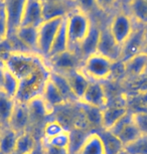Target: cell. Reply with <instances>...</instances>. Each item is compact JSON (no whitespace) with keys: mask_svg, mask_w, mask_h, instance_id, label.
<instances>
[{"mask_svg":"<svg viewBox=\"0 0 147 154\" xmlns=\"http://www.w3.org/2000/svg\"><path fill=\"white\" fill-rule=\"evenodd\" d=\"M44 57L32 51H12L3 60L7 69L20 81L26 79L34 72L45 66Z\"/></svg>","mask_w":147,"mask_h":154,"instance_id":"1","label":"cell"},{"mask_svg":"<svg viewBox=\"0 0 147 154\" xmlns=\"http://www.w3.org/2000/svg\"><path fill=\"white\" fill-rule=\"evenodd\" d=\"M92 21V15L77 7H75L66 16V26L70 51L77 53L80 45L86 38L91 29Z\"/></svg>","mask_w":147,"mask_h":154,"instance_id":"2","label":"cell"},{"mask_svg":"<svg viewBox=\"0 0 147 154\" xmlns=\"http://www.w3.org/2000/svg\"><path fill=\"white\" fill-rule=\"evenodd\" d=\"M113 63L111 60L95 53L83 60L81 69L91 82L103 83L111 78Z\"/></svg>","mask_w":147,"mask_h":154,"instance_id":"3","label":"cell"},{"mask_svg":"<svg viewBox=\"0 0 147 154\" xmlns=\"http://www.w3.org/2000/svg\"><path fill=\"white\" fill-rule=\"evenodd\" d=\"M107 25L114 39L122 46L130 36L136 23L124 8H117L111 14Z\"/></svg>","mask_w":147,"mask_h":154,"instance_id":"4","label":"cell"},{"mask_svg":"<svg viewBox=\"0 0 147 154\" xmlns=\"http://www.w3.org/2000/svg\"><path fill=\"white\" fill-rule=\"evenodd\" d=\"M64 18L45 19L37 27L38 32V54L44 59H47L51 45H53L60 26L62 25Z\"/></svg>","mask_w":147,"mask_h":154,"instance_id":"5","label":"cell"},{"mask_svg":"<svg viewBox=\"0 0 147 154\" xmlns=\"http://www.w3.org/2000/svg\"><path fill=\"white\" fill-rule=\"evenodd\" d=\"M47 63L51 71L66 75L69 72L74 71V69H81L83 59L76 51L69 49L65 53L47 59Z\"/></svg>","mask_w":147,"mask_h":154,"instance_id":"6","label":"cell"},{"mask_svg":"<svg viewBox=\"0 0 147 154\" xmlns=\"http://www.w3.org/2000/svg\"><path fill=\"white\" fill-rule=\"evenodd\" d=\"M97 53L111 60L112 62H118L121 59V45H118V42L112 36L107 23L101 24Z\"/></svg>","mask_w":147,"mask_h":154,"instance_id":"7","label":"cell"},{"mask_svg":"<svg viewBox=\"0 0 147 154\" xmlns=\"http://www.w3.org/2000/svg\"><path fill=\"white\" fill-rule=\"evenodd\" d=\"M145 40L144 25H140L136 23L130 36L121 46V62H126L135 54L141 53Z\"/></svg>","mask_w":147,"mask_h":154,"instance_id":"8","label":"cell"},{"mask_svg":"<svg viewBox=\"0 0 147 154\" xmlns=\"http://www.w3.org/2000/svg\"><path fill=\"white\" fill-rule=\"evenodd\" d=\"M44 20V0H25L21 25L38 27Z\"/></svg>","mask_w":147,"mask_h":154,"instance_id":"9","label":"cell"},{"mask_svg":"<svg viewBox=\"0 0 147 154\" xmlns=\"http://www.w3.org/2000/svg\"><path fill=\"white\" fill-rule=\"evenodd\" d=\"M3 3L8 20V30H9L8 38H9L21 25L25 0H3Z\"/></svg>","mask_w":147,"mask_h":154,"instance_id":"10","label":"cell"},{"mask_svg":"<svg viewBox=\"0 0 147 154\" xmlns=\"http://www.w3.org/2000/svg\"><path fill=\"white\" fill-rule=\"evenodd\" d=\"M30 120L31 117L27 104L15 101V106H14L8 126L19 135L28 131L27 129L30 124Z\"/></svg>","mask_w":147,"mask_h":154,"instance_id":"11","label":"cell"},{"mask_svg":"<svg viewBox=\"0 0 147 154\" xmlns=\"http://www.w3.org/2000/svg\"><path fill=\"white\" fill-rule=\"evenodd\" d=\"M80 101L101 110L105 109L107 107V94L105 87L102 83L91 82Z\"/></svg>","mask_w":147,"mask_h":154,"instance_id":"12","label":"cell"},{"mask_svg":"<svg viewBox=\"0 0 147 154\" xmlns=\"http://www.w3.org/2000/svg\"><path fill=\"white\" fill-rule=\"evenodd\" d=\"M92 18H93V21H92L91 29L77 51V53L80 54V57H82L83 60L87 57L90 56V54L97 53V46H98V42H99L101 24L102 23L98 21L97 19H95L93 16H92Z\"/></svg>","mask_w":147,"mask_h":154,"instance_id":"13","label":"cell"},{"mask_svg":"<svg viewBox=\"0 0 147 154\" xmlns=\"http://www.w3.org/2000/svg\"><path fill=\"white\" fill-rule=\"evenodd\" d=\"M12 36L15 37L28 51L38 54V32H37V27L21 25V26L17 28V30Z\"/></svg>","mask_w":147,"mask_h":154,"instance_id":"14","label":"cell"},{"mask_svg":"<svg viewBox=\"0 0 147 154\" xmlns=\"http://www.w3.org/2000/svg\"><path fill=\"white\" fill-rule=\"evenodd\" d=\"M70 84L72 91L77 97L78 100H81L83 95L85 94L86 90L91 84V81L86 77V75L82 72L81 69H74L65 75Z\"/></svg>","mask_w":147,"mask_h":154,"instance_id":"15","label":"cell"},{"mask_svg":"<svg viewBox=\"0 0 147 154\" xmlns=\"http://www.w3.org/2000/svg\"><path fill=\"white\" fill-rule=\"evenodd\" d=\"M41 97L44 99V103L47 104V108L51 112L54 111L56 107H60L67 103L64 96L60 94V92L57 90L56 85L50 80V78L44 84V87L41 92Z\"/></svg>","mask_w":147,"mask_h":154,"instance_id":"16","label":"cell"},{"mask_svg":"<svg viewBox=\"0 0 147 154\" xmlns=\"http://www.w3.org/2000/svg\"><path fill=\"white\" fill-rule=\"evenodd\" d=\"M76 154H107L103 139L98 132L90 133Z\"/></svg>","mask_w":147,"mask_h":154,"instance_id":"17","label":"cell"},{"mask_svg":"<svg viewBox=\"0 0 147 154\" xmlns=\"http://www.w3.org/2000/svg\"><path fill=\"white\" fill-rule=\"evenodd\" d=\"M124 8L130 14L135 23L140 25L147 24V0H129Z\"/></svg>","mask_w":147,"mask_h":154,"instance_id":"18","label":"cell"},{"mask_svg":"<svg viewBox=\"0 0 147 154\" xmlns=\"http://www.w3.org/2000/svg\"><path fill=\"white\" fill-rule=\"evenodd\" d=\"M123 63L124 68H125L126 77L141 78L147 63V54L139 53Z\"/></svg>","mask_w":147,"mask_h":154,"instance_id":"19","label":"cell"},{"mask_svg":"<svg viewBox=\"0 0 147 154\" xmlns=\"http://www.w3.org/2000/svg\"><path fill=\"white\" fill-rule=\"evenodd\" d=\"M50 80L56 85L57 90L60 92V94L64 96L67 103H74V102L77 103V102L79 101L76 96H75L73 91H72V88H71L70 84H69V81L64 74L51 71Z\"/></svg>","mask_w":147,"mask_h":154,"instance_id":"20","label":"cell"},{"mask_svg":"<svg viewBox=\"0 0 147 154\" xmlns=\"http://www.w3.org/2000/svg\"><path fill=\"white\" fill-rule=\"evenodd\" d=\"M18 134L9 126L0 130V154H14Z\"/></svg>","mask_w":147,"mask_h":154,"instance_id":"21","label":"cell"},{"mask_svg":"<svg viewBox=\"0 0 147 154\" xmlns=\"http://www.w3.org/2000/svg\"><path fill=\"white\" fill-rule=\"evenodd\" d=\"M127 112V108L122 106L106 107L102 110V129L110 130Z\"/></svg>","mask_w":147,"mask_h":154,"instance_id":"22","label":"cell"},{"mask_svg":"<svg viewBox=\"0 0 147 154\" xmlns=\"http://www.w3.org/2000/svg\"><path fill=\"white\" fill-rule=\"evenodd\" d=\"M67 51H69V40H68L67 26H66V17H65L64 21H63L62 25L60 26V29L56 35V38H54L53 45H51L47 59L56 57L57 54H63Z\"/></svg>","mask_w":147,"mask_h":154,"instance_id":"23","label":"cell"},{"mask_svg":"<svg viewBox=\"0 0 147 154\" xmlns=\"http://www.w3.org/2000/svg\"><path fill=\"white\" fill-rule=\"evenodd\" d=\"M20 82L17 79L15 75H13L9 69H6L5 66L4 74H3V80H2L1 87H0V91L3 92L5 95L8 96L9 98H12L15 100L16 95L18 93Z\"/></svg>","mask_w":147,"mask_h":154,"instance_id":"24","label":"cell"},{"mask_svg":"<svg viewBox=\"0 0 147 154\" xmlns=\"http://www.w3.org/2000/svg\"><path fill=\"white\" fill-rule=\"evenodd\" d=\"M77 103L83 113L84 118L89 125L93 127L102 128V110L85 104L81 101H78Z\"/></svg>","mask_w":147,"mask_h":154,"instance_id":"25","label":"cell"},{"mask_svg":"<svg viewBox=\"0 0 147 154\" xmlns=\"http://www.w3.org/2000/svg\"><path fill=\"white\" fill-rule=\"evenodd\" d=\"M15 100L9 98L3 92L0 91V126L7 127L12 115Z\"/></svg>","mask_w":147,"mask_h":154,"instance_id":"26","label":"cell"},{"mask_svg":"<svg viewBox=\"0 0 147 154\" xmlns=\"http://www.w3.org/2000/svg\"><path fill=\"white\" fill-rule=\"evenodd\" d=\"M26 104H27L28 110H29L31 118H33V117L36 119L45 118L51 113V110L47 108V104L44 103L41 95L32 98L31 100L28 101Z\"/></svg>","mask_w":147,"mask_h":154,"instance_id":"27","label":"cell"},{"mask_svg":"<svg viewBox=\"0 0 147 154\" xmlns=\"http://www.w3.org/2000/svg\"><path fill=\"white\" fill-rule=\"evenodd\" d=\"M98 133L103 139L107 154H122L124 145L117 136L113 135L107 130H102V132Z\"/></svg>","mask_w":147,"mask_h":154,"instance_id":"28","label":"cell"},{"mask_svg":"<svg viewBox=\"0 0 147 154\" xmlns=\"http://www.w3.org/2000/svg\"><path fill=\"white\" fill-rule=\"evenodd\" d=\"M34 149H35V139L33 135H31L28 131L18 135L14 154L32 153Z\"/></svg>","mask_w":147,"mask_h":154,"instance_id":"29","label":"cell"},{"mask_svg":"<svg viewBox=\"0 0 147 154\" xmlns=\"http://www.w3.org/2000/svg\"><path fill=\"white\" fill-rule=\"evenodd\" d=\"M122 154H147V135H141L123 148Z\"/></svg>","mask_w":147,"mask_h":154,"instance_id":"30","label":"cell"},{"mask_svg":"<svg viewBox=\"0 0 147 154\" xmlns=\"http://www.w3.org/2000/svg\"><path fill=\"white\" fill-rule=\"evenodd\" d=\"M41 142L44 143L51 145V146L54 147H57V148H63V149H68L70 148V142H71V138H70V132L65 130L64 132L60 133L54 137L51 138H42Z\"/></svg>","mask_w":147,"mask_h":154,"instance_id":"31","label":"cell"},{"mask_svg":"<svg viewBox=\"0 0 147 154\" xmlns=\"http://www.w3.org/2000/svg\"><path fill=\"white\" fill-rule=\"evenodd\" d=\"M139 136H141L140 131L138 130L136 125L134 124V122H132V123H130L124 128L117 137L122 142V144L124 146H126V145L130 144L133 141L136 140Z\"/></svg>","mask_w":147,"mask_h":154,"instance_id":"32","label":"cell"},{"mask_svg":"<svg viewBox=\"0 0 147 154\" xmlns=\"http://www.w3.org/2000/svg\"><path fill=\"white\" fill-rule=\"evenodd\" d=\"M8 32H9V30H8V20L3 0H2L1 4H0V45L7 42Z\"/></svg>","mask_w":147,"mask_h":154,"instance_id":"33","label":"cell"},{"mask_svg":"<svg viewBox=\"0 0 147 154\" xmlns=\"http://www.w3.org/2000/svg\"><path fill=\"white\" fill-rule=\"evenodd\" d=\"M133 122L140 131L141 135H147V113L143 110L132 112Z\"/></svg>","mask_w":147,"mask_h":154,"instance_id":"34","label":"cell"},{"mask_svg":"<svg viewBox=\"0 0 147 154\" xmlns=\"http://www.w3.org/2000/svg\"><path fill=\"white\" fill-rule=\"evenodd\" d=\"M65 128L63 126L60 122H57L56 120H53V121H48L47 124L44 125V138H51V137H54L60 133L64 132L65 131Z\"/></svg>","mask_w":147,"mask_h":154,"instance_id":"35","label":"cell"},{"mask_svg":"<svg viewBox=\"0 0 147 154\" xmlns=\"http://www.w3.org/2000/svg\"><path fill=\"white\" fill-rule=\"evenodd\" d=\"M97 11L103 14H112L117 9V0H95Z\"/></svg>","mask_w":147,"mask_h":154,"instance_id":"36","label":"cell"},{"mask_svg":"<svg viewBox=\"0 0 147 154\" xmlns=\"http://www.w3.org/2000/svg\"><path fill=\"white\" fill-rule=\"evenodd\" d=\"M132 122H133L132 112L128 111L125 115L123 116L122 118L119 119V120L117 121V123L115 124L110 130H107V131L112 133V134L115 135V136H118V135L120 134V132L124 129V128H125L126 126H127V125H129L130 123H132Z\"/></svg>","mask_w":147,"mask_h":154,"instance_id":"37","label":"cell"},{"mask_svg":"<svg viewBox=\"0 0 147 154\" xmlns=\"http://www.w3.org/2000/svg\"><path fill=\"white\" fill-rule=\"evenodd\" d=\"M75 6L90 15L98 13L95 0H75Z\"/></svg>","mask_w":147,"mask_h":154,"instance_id":"38","label":"cell"},{"mask_svg":"<svg viewBox=\"0 0 147 154\" xmlns=\"http://www.w3.org/2000/svg\"><path fill=\"white\" fill-rule=\"evenodd\" d=\"M42 154H70V151L68 149L51 146L42 142Z\"/></svg>","mask_w":147,"mask_h":154,"instance_id":"39","label":"cell"},{"mask_svg":"<svg viewBox=\"0 0 147 154\" xmlns=\"http://www.w3.org/2000/svg\"><path fill=\"white\" fill-rule=\"evenodd\" d=\"M4 69H5V65L3 60H0V87H1L2 80H3V74H4Z\"/></svg>","mask_w":147,"mask_h":154,"instance_id":"40","label":"cell"},{"mask_svg":"<svg viewBox=\"0 0 147 154\" xmlns=\"http://www.w3.org/2000/svg\"><path fill=\"white\" fill-rule=\"evenodd\" d=\"M128 1L129 0H117V8H121V7L125 6Z\"/></svg>","mask_w":147,"mask_h":154,"instance_id":"41","label":"cell"},{"mask_svg":"<svg viewBox=\"0 0 147 154\" xmlns=\"http://www.w3.org/2000/svg\"><path fill=\"white\" fill-rule=\"evenodd\" d=\"M141 53L147 54V40H145V43H144L143 48H142V51H141Z\"/></svg>","mask_w":147,"mask_h":154,"instance_id":"42","label":"cell"},{"mask_svg":"<svg viewBox=\"0 0 147 154\" xmlns=\"http://www.w3.org/2000/svg\"><path fill=\"white\" fill-rule=\"evenodd\" d=\"M141 78H147V63H146L145 69H144V72H143V75H142V77H141Z\"/></svg>","mask_w":147,"mask_h":154,"instance_id":"43","label":"cell"},{"mask_svg":"<svg viewBox=\"0 0 147 154\" xmlns=\"http://www.w3.org/2000/svg\"><path fill=\"white\" fill-rule=\"evenodd\" d=\"M144 32H145V39L147 40V24L144 25Z\"/></svg>","mask_w":147,"mask_h":154,"instance_id":"44","label":"cell"},{"mask_svg":"<svg viewBox=\"0 0 147 154\" xmlns=\"http://www.w3.org/2000/svg\"><path fill=\"white\" fill-rule=\"evenodd\" d=\"M66 1H68V2H70V3L75 4V0H66Z\"/></svg>","mask_w":147,"mask_h":154,"instance_id":"45","label":"cell"},{"mask_svg":"<svg viewBox=\"0 0 147 154\" xmlns=\"http://www.w3.org/2000/svg\"><path fill=\"white\" fill-rule=\"evenodd\" d=\"M142 110H143V111H145V112L147 113V107H145V108H143Z\"/></svg>","mask_w":147,"mask_h":154,"instance_id":"46","label":"cell"},{"mask_svg":"<svg viewBox=\"0 0 147 154\" xmlns=\"http://www.w3.org/2000/svg\"><path fill=\"white\" fill-rule=\"evenodd\" d=\"M25 154H32V153H25Z\"/></svg>","mask_w":147,"mask_h":154,"instance_id":"47","label":"cell"},{"mask_svg":"<svg viewBox=\"0 0 147 154\" xmlns=\"http://www.w3.org/2000/svg\"><path fill=\"white\" fill-rule=\"evenodd\" d=\"M0 130H1V126H0Z\"/></svg>","mask_w":147,"mask_h":154,"instance_id":"48","label":"cell"},{"mask_svg":"<svg viewBox=\"0 0 147 154\" xmlns=\"http://www.w3.org/2000/svg\"><path fill=\"white\" fill-rule=\"evenodd\" d=\"M1 1H2V0H0V2H1Z\"/></svg>","mask_w":147,"mask_h":154,"instance_id":"49","label":"cell"},{"mask_svg":"<svg viewBox=\"0 0 147 154\" xmlns=\"http://www.w3.org/2000/svg\"><path fill=\"white\" fill-rule=\"evenodd\" d=\"M1 2H2V1H1ZM1 2H0V4H1Z\"/></svg>","mask_w":147,"mask_h":154,"instance_id":"50","label":"cell"}]
</instances>
